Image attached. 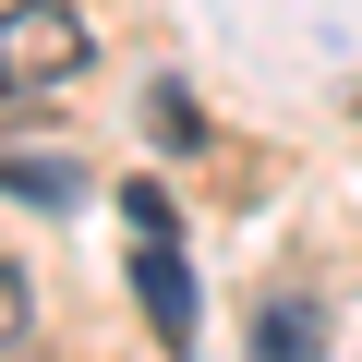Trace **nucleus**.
Here are the masks:
<instances>
[{
    "label": "nucleus",
    "mask_w": 362,
    "mask_h": 362,
    "mask_svg": "<svg viewBox=\"0 0 362 362\" xmlns=\"http://www.w3.org/2000/svg\"><path fill=\"white\" fill-rule=\"evenodd\" d=\"M85 61H97V37H85L73 0H13V13H0V97H13V109L85 85Z\"/></svg>",
    "instance_id": "obj_1"
},
{
    "label": "nucleus",
    "mask_w": 362,
    "mask_h": 362,
    "mask_svg": "<svg viewBox=\"0 0 362 362\" xmlns=\"http://www.w3.org/2000/svg\"><path fill=\"white\" fill-rule=\"evenodd\" d=\"M133 302H145V326H157L169 350L194 338V266H181L169 230H133Z\"/></svg>",
    "instance_id": "obj_2"
},
{
    "label": "nucleus",
    "mask_w": 362,
    "mask_h": 362,
    "mask_svg": "<svg viewBox=\"0 0 362 362\" xmlns=\"http://www.w3.org/2000/svg\"><path fill=\"white\" fill-rule=\"evenodd\" d=\"M0 194H25V206H73V194H85V169L25 145V157H0Z\"/></svg>",
    "instance_id": "obj_3"
},
{
    "label": "nucleus",
    "mask_w": 362,
    "mask_h": 362,
    "mask_svg": "<svg viewBox=\"0 0 362 362\" xmlns=\"http://www.w3.org/2000/svg\"><path fill=\"white\" fill-rule=\"evenodd\" d=\"M145 121H157V145H194V133H206V121H194V97H181V85H157V97H145Z\"/></svg>",
    "instance_id": "obj_4"
},
{
    "label": "nucleus",
    "mask_w": 362,
    "mask_h": 362,
    "mask_svg": "<svg viewBox=\"0 0 362 362\" xmlns=\"http://www.w3.org/2000/svg\"><path fill=\"white\" fill-rule=\"evenodd\" d=\"M254 338H266V350H314V314H302V302H266Z\"/></svg>",
    "instance_id": "obj_5"
},
{
    "label": "nucleus",
    "mask_w": 362,
    "mask_h": 362,
    "mask_svg": "<svg viewBox=\"0 0 362 362\" xmlns=\"http://www.w3.org/2000/svg\"><path fill=\"white\" fill-rule=\"evenodd\" d=\"M25 314H37V290H25V266H0V350L25 338Z\"/></svg>",
    "instance_id": "obj_6"
}]
</instances>
